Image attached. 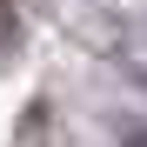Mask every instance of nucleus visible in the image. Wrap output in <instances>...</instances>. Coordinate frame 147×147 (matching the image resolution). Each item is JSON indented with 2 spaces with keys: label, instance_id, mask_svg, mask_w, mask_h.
I'll return each instance as SVG.
<instances>
[{
  "label": "nucleus",
  "instance_id": "obj_1",
  "mask_svg": "<svg viewBox=\"0 0 147 147\" xmlns=\"http://www.w3.org/2000/svg\"><path fill=\"white\" fill-rule=\"evenodd\" d=\"M7 40H13V27H7V7H0V54H7Z\"/></svg>",
  "mask_w": 147,
  "mask_h": 147
},
{
  "label": "nucleus",
  "instance_id": "obj_2",
  "mask_svg": "<svg viewBox=\"0 0 147 147\" xmlns=\"http://www.w3.org/2000/svg\"><path fill=\"white\" fill-rule=\"evenodd\" d=\"M120 147H147V127H134V134H127V140H120Z\"/></svg>",
  "mask_w": 147,
  "mask_h": 147
},
{
  "label": "nucleus",
  "instance_id": "obj_3",
  "mask_svg": "<svg viewBox=\"0 0 147 147\" xmlns=\"http://www.w3.org/2000/svg\"><path fill=\"white\" fill-rule=\"evenodd\" d=\"M0 7H7V0H0Z\"/></svg>",
  "mask_w": 147,
  "mask_h": 147
}]
</instances>
